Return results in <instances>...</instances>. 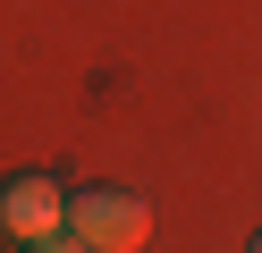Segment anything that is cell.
<instances>
[{"label":"cell","mask_w":262,"mask_h":253,"mask_svg":"<svg viewBox=\"0 0 262 253\" xmlns=\"http://www.w3.org/2000/svg\"><path fill=\"white\" fill-rule=\"evenodd\" d=\"M68 236L93 253H136L144 236H152V211H144V194H127V186H76L68 194Z\"/></svg>","instance_id":"obj_1"},{"label":"cell","mask_w":262,"mask_h":253,"mask_svg":"<svg viewBox=\"0 0 262 253\" xmlns=\"http://www.w3.org/2000/svg\"><path fill=\"white\" fill-rule=\"evenodd\" d=\"M245 253H262V236H254V245H245Z\"/></svg>","instance_id":"obj_4"},{"label":"cell","mask_w":262,"mask_h":253,"mask_svg":"<svg viewBox=\"0 0 262 253\" xmlns=\"http://www.w3.org/2000/svg\"><path fill=\"white\" fill-rule=\"evenodd\" d=\"M0 228L17 236V245H34V236H59V228H68V194H59V177H42V169L0 177Z\"/></svg>","instance_id":"obj_2"},{"label":"cell","mask_w":262,"mask_h":253,"mask_svg":"<svg viewBox=\"0 0 262 253\" xmlns=\"http://www.w3.org/2000/svg\"><path fill=\"white\" fill-rule=\"evenodd\" d=\"M26 253H93V245H76V236L59 228V236H34V245H26Z\"/></svg>","instance_id":"obj_3"}]
</instances>
